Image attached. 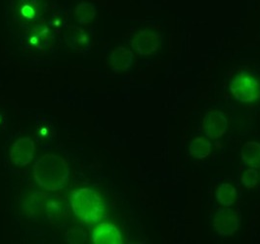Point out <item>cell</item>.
I'll list each match as a JSON object with an SVG mask.
<instances>
[{"label": "cell", "instance_id": "cell-1", "mask_svg": "<svg viewBox=\"0 0 260 244\" xmlns=\"http://www.w3.org/2000/svg\"><path fill=\"white\" fill-rule=\"evenodd\" d=\"M35 178L39 185L49 191L60 190L69 178L70 169L63 158L57 155H43L34 167Z\"/></svg>", "mask_w": 260, "mask_h": 244}, {"label": "cell", "instance_id": "cell-13", "mask_svg": "<svg viewBox=\"0 0 260 244\" xmlns=\"http://www.w3.org/2000/svg\"><path fill=\"white\" fill-rule=\"evenodd\" d=\"M242 183L247 189H253L258 183V172L253 168L248 169L242 176Z\"/></svg>", "mask_w": 260, "mask_h": 244}, {"label": "cell", "instance_id": "cell-5", "mask_svg": "<svg viewBox=\"0 0 260 244\" xmlns=\"http://www.w3.org/2000/svg\"><path fill=\"white\" fill-rule=\"evenodd\" d=\"M213 224L219 235L229 236L232 235L238 229V218L234 212L220 209L215 214Z\"/></svg>", "mask_w": 260, "mask_h": 244}, {"label": "cell", "instance_id": "cell-12", "mask_svg": "<svg viewBox=\"0 0 260 244\" xmlns=\"http://www.w3.org/2000/svg\"><path fill=\"white\" fill-rule=\"evenodd\" d=\"M237 192L232 185L228 183L221 184L216 191V198L222 205H232L236 200Z\"/></svg>", "mask_w": 260, "mask_h": 244}, {"label": "cell", "instance_id": "cell-6", "mask_svg": "<svg viewBox=\"0 0 260 244\" xmlns=\"http://www.w3.org/2000/svg\"><path fill=\"white\" fill-rule=\"evenodd\" d=\"M132 44L139 54L144 56L151 55L159 46V37L153 31L144 30L135 36Z\"/></svg>", "mask_w": 260, "mask_h": 244}, {"label": "cell", "instance_id": "cell-9", "mask_svg": "<svg viewBox=\"0 0 260 244\" xmlns=\"http://www.w3.org/2000/svg\"><path fill=\"white\" fill-rule=\"evenodd\" d=\"M242 159L251 167H260V144L257 142H247L241 152Z\"/></svg>", "mask_w": 260, "mask_h": 244}, {"label": "cell", "instance_id": "cell-10", "mask_svg": "<svg viewBox=\"0 0 260 244\" xmlns=\"http://www.w3.org/2000/svg\"><path fill=\"white\" fill-rule=\"evenodd\" d=\"M132 53L124 47H118L111 55V63L113 64L114 68L118 72L126 71L132 64Z\"/></svg>", "mask_w": 260, "mask_h": 244}, {"label": "cell", "instance_id": "cell-3", "mask_svg": "<svg viewBox=\"0 0 260 244\" xmlns=\"http://www.w3.org/2000/svg\"><path fill=\"white\" fill-rule=\"evenodd\" d=\"M258 84L255 78L247 73L239 74L231 81L230 89L235 98L242 103H249L257 97Z\"/></svg>", "mask_w": 260, "mask_h": 244}, {"label": "cell", "instance_id": "cell-11", "mask_svg": "<svg viewBox=\"0 0 260 244\" xmlns=\"http://www.w3.org/2000/svg\"><path fill=\"white\" fill-rule=\"evenodd\" d=\"M190 152L198 159L208 157L211 152V144L203 137L195 138L190 144Z\"/></svg>", "mask_w": 260, "mask_h": 244}, {"label": "cell", "instance_id": "cell-2", "mask_svg": "<svg viewBox=\"0 0 260 244\" xmlns=\"http://www.w3.org/2000/svg\"><path fill=\"white\" fill-rule=\"evenodd\" d=\"M71 201L75 213L85 223H97L103 216L104 204L92 190L82 189L74 193Z\"/></svg>", "mask_w": 260, "mask_h": 244}, {"label": "cell", "instance_id": "cell-4", "mask_svg": "<svg viewBox=\"0 0 260 244\" xmlns=\"http://www.w3.org/2000/svg\"><path fill=\"white\" fill-rule=\"evenodd\" d=\"M202 127L208 137L217 139L223 136L227 130V118L220 112H208L203 119Z\"/></svg>", "mask_w": 260, "mask_h": 244}, {"label": "cell", "instance_id": "cell-8", "mask_svg": "<svg viewBox=\"0 0 260 244\" xmlns=\"http://www.w3.org/2000/svg\"><path fill=\"white\" fill-rule=\"evenodd\" d=\"M93 241L96 244H120L122 242L120 232L111 224L103 223L93 232Z\"/></svg>", "mask_w": 260, "mask_h": 244}, {"label": "cell", "instance_id": "cell-7", "mask_svg": "<svg viewBox=\"0 0 260 244\" xmlns=\"http://www.w3.org/2000/svg\"><path fill=\"white\" fill-rule=\"evenodd\" d=\"M35 146L29 139H21L16 142L11 149L10 157L12 162L17 165H26L34 156Z\"/></svg>", "mask_w": 260, "mask_h": 244}, {"label": "cell", "instance_id": "cell-14", "mask_svg": "<svg viewBox=\"0 0 260 244\" xmlns=\"http://www.w3.org/2000/svg\"><path fill=\"white\" fill-rule=\"evenodd\" d=\"M95 9L94 6L90 4H81L79 5L77 9V15L78 19L80 22H88L94 18Z\"/></svg>", "mask_w": 260, "mask_h": 244}]
</instances>
